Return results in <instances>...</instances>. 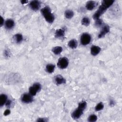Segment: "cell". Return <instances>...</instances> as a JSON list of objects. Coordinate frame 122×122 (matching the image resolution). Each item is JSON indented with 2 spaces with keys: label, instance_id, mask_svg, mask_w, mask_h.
Here are the masks:
<instances>
[{
  "label": "cell",
  "instance_id": "cell-1",
  "mask_svg": "<svg viewBox=\"0 0 122 122\" xmlns=\"http://www.w3.org/2000/svg\"><path fill=\"white\" fill-rule=\"evenodd\" d=\"M114 1L113 0H103L102 4L100 5L98 10L93 14V18L95 20L99 19L102 13H103L109 7H110L111 5H112Z\"/></svg>",
  "mask_w": 122,
  "mask_h": 122
},
{
  "label": "cell",
  "instance_id": "cell-2",
  "mask_svg": "<svg viewBox=\"0 0 122 122\" xmlns=\"http://www.w3.org/2000/svg\"><path fill=\"white\" fill-rule=\"evenodd\" d=\"M41 12L45 20L49 23H51L54 20V16L51 13V9L48 6H46L41 10Z\"/></svg>",
  "mask_w": 122,
  "mask_h": 122
},
{
  "label": "cell",
  "instance_id": "cell-3",
  "mask_svg": "<svg viewBox=\"0 0 122 122\" xmlns=\"http://www.w3.org/2000/svg\"><path fill=\"white\" fill-rule=\"evenodd\" d=\"M41 89V85L39 83L36 82L33 84L32 86H30L29 88V93L32 96H35L37 92L40 91Z\"/></svg>",
  "mask_w": 122,
  "mask_h": 122
},
{
  "label": "cell",
  "instance_id": "cell-4",
  "mask_svg": "<svg viewBox=\"0 0 122 122\" xmlns=\"http://www.w3.org/2000/svg\"><path fill=\"white\" fill-rule=\"evenodd\" d=\"M91 41V35L87 33H83L80 38L81 43L82 45H86L89 44Z\"/></svg>",
  "mask_w": 122,
  "mask_h": 122
},
{
  "label": "cell",
  "instance_id": "cell-5",
  "mask_svg": "<svg viewBox=\"0 0 122 122\" xmlns=\"http://www.w3.org/2000/svg\"><path fill=\"white\" fill-rule=\"evenodd\" d=\"M69 64V61L66 57L61 58L59 59L57 63L58 67L61 69H64L67 67Z\"/></svg>",
  "mask_w": 122,
  "mask_h": 122
},
{
  "label": "cell",
  "instance_id": "cell-6",
  "mask_svg": "<svg viewBox=\"0 0 122 122\" xmlns=\"http://www.w3.org/2000/svg\"><path fill=\"white\" fill-rule=\"evenodd\" d=\"M33 96L30 93H24L22 95L21 100L22 102L25 103H30L33 101Z\"/></svg>",
  "mask_w": 122,
  "mask_h": 122
},
{
  "label": "cell",
  "instance_id": "cell-7",
  "mask_svg": "<svg viewBox=\"0 0 122 122\" xmlns=\"http://www.w3.org/2000/svg\"><path fill=\"white\" fill-rule=\"evenodd\" d=\"M29 6L32 10L37 11L41 7V2L38 0H32L29 4Z\"/></svg>",
  "mask_w": 122,
  "mask_h": 122
},
{
  "label": "cell",
  "instance_id": "cell-8",
  "mask_svg": "<svg viewBox=\"0 0 122 122\" xmlns=\"http://www.w3.org/2000/svg\"><path fill=\"white\" fill-rule=\"evenodd\" d=\"M83 110L78 107L77 109L74 110V111H73V112L71 113L72 118H73L74 119H79L83 114Z\"/></svg>",
  "mask_w": 122,
  "mask_h": 122
},
{
  "label": "cell",
  "instance_id": "cell-9",
  "mask_svg": "<svg viewBox=\"0 0 122 122\" xmlns=\"http://www.w3.org/2000/svg\"><path fill=\"white\" fill-rule=\"evenodd\" d=\"M109 31H110L109 26L108 25H104L102 27L100 33L98 35V38H101L102 37H103L106 33L109 32Z\"/></svg>",
  "mask_w": 122,
  "mask_h": 122
},
{
  "label": "cell",
  "instance_id": "cell-10",
  "mask_svg": "<svg viewBox=\"0 0 122 122\" xmlns=\"http://www.w3.org/2000/svg\"><path fill=\"white\" fill-rule=\"evenodd\" d=\"M54 81L56 84L61 85L66 82L65 79L61 75H57L54 78Z\"/></svg>",
  "mask_w": 122,
  "mask_h": 122
},
{
  "label": "cell",
  "instance_id": "cell-11",
  "mask_svg": "<svg viewBox=\"0 0 122 122\" xmlns=\"http://www.w3.org/2000/svg\"><path fill=\"white\" fill-rule=\"evenodd\" d=\"M101 49L100 47L93 45L91 48V53L93 56H96L101 51Z\"/></svg>",
  "mask_w": 122,
  "mask_h": 122
},
{
  "label": "cell",
  "instance_id": "cell-12",
  "mask_svg": "<svg viewBox=\"0 0 122 122\" xmlns=\"http://www.w3.org/2000/svg\"><path fill=\"white\" fill-rule=\"evenodd\" d=\"M64 34H65V29L63 28H60L57 30L55 32V36L57 38L63 37L64 36Z\"/></svg>",
  "mask_w": 122,
  "mask_h": 122
},
{
  "label": "cell",
  "instance_id": "cell-13",
  "mask_svg": "<svg viewBox=\"0 0 122 122\" xmlns=\"http://www.w3.org/2000/svg\"><path fill=\"white\" fill-rule=\"evenodd\" d=\"M96 2L93 0H90L88 1L86 4V8L89 10H93L96 7Z\"/></svg>",
  "mask_w": 122,
  "mask_h": 122
},
{
  "label": "cell",
  "instance_id": "cell-14",
  "mask_svg": "<svg viewBox=\"0 0 122 122\" xmlns=\"http://www.w3.org/2000/svg\"><path fill=\"white\" fill-rule=\"evenodd\" d=\"M14 26V21L11 19H8L5 22V26L7 30L11 29Z\"/></svg>",
  "mask_w": 122,
  "mask_h": 122
},
{
  "label": "cell",
  "instance_id": "cell-15",
  "mask_svg": "<svg viewBox=\"0 0 122 122\" xmlns=\"http://www.w3.org/2000/svg\"><path fill=\"white\" fill-rule=\"evenodd\" d=\"M77 45H78L77 41L75 39H72V40H70L69 41L68 44V46L72 49H75L77 47Z\"/></svg>",
  "mask_w": 122,
  "mask_h": 122
},
{
  "label": "cell",
  "instance_id": "cell-16",
  "mask_svg": "<svg viewBox=\"0 0 122 122\" xmlns=\"http://www.w3.org/2000/svg\"><path fill=\"white\" fill-rule=\"evenodd\" d=\"M7 101V96L5 94H1L0 96V106L2 107L6 102Z\"/></svg>",
  "mask_w": 122,
  "mask_h": 122
},
{
  "label": "cell",
  "instance_id": "cell-17",
  "mask_svg": "<svg viewBox=\"0 0 122 122\" xmlns=\"http://www.w3.org/2000/svg\"><path fill=\"white\" fill-rule=\"evenodd\" d=\"M62 48L61 46H56L52 49V51L56 55L60 54L62 51Z\"/></svg>",
  "mask_w": 122,
  "mask_h": 122
},
{
  "label": "cell",
  "instance_id": "cell-18",
  "mask_svg": "<svg viewBox=\"0 0 122 122\" xmlns=\"http://www.w3.org/2000/svg\"><path fill=\"white\" fill-rule=\"evenodd\" d=\"M64 15L67 19H70L73 17V16L74 15V12L71 10H68L65 11Z\"/></svg>",
  "mask_w": 122,
  "mask_h": 122
},
{
  "label": "cell",
  "instance_id": "cell-19",
  "mask_svg": "<svg viewBox=\"0 0 122 122\" xmlns=\"http://www.w3.org/2000/svg\"><path fill=\"white\" fill-rule=\"evenodd\" d=\"M46 69L48 73H51L55 70V65L53 64H48L46 65Z\"/></svg>",
  "mask_w": 122,
  "mask_h": 122
},
{
  "label": "cell",
  "instance_id": "cell-20",
  "mask_svg": "<svg viewBox=\"0 0 122 122\" xmlns=\"http://www.w3.org/2000/svg\"><path fill=\"white\" fill-rule=\"evenodd\" d=\"M14 38L15 39V41H16V42L20 43V42L22 41V40H23V36H22V35L21 34L17 33V34H16L14 35Z\"/></svg>",
  "mask_w": 122,
  "mask_h": 122
},
{
  "label": "cell",
  "instance_id": "cell-21",
  "mask_svg": "<svg viewBox=\"0 0 122 122\" xmlns=\"http://www.w3.org/2000/svg\"><path fill=\"white\" fill-rule=\"evenodd\" d=\"M81 23L82 25L85 26H88L90 23V20L88 17H84L82 18L81 21Z\"/></svg>",
  "mask_w": 122,
  "mask_h": 122
},
{
  "label": "cell",
  "instance_id": "cell-22",
  "mask_svg": "<svg viewBox=\"0 0 122 122\" xmlns=\"http://www.w3.org/2000/svg\"><path fill=\"white\" fill-rule=\"evenodd\" d=\"M86 106H87L86 102L85 101H82L79 103L78 107L84 111L85 109Z\"/></svg>",
  "mask_w": 122,
  "mask_h": 122
},
{
  "label": "cell",
  "instance_id": "cell-23",
  "mask_svg": "<svg viewBox=\"0 0 122 122\" xmlns=\"http://www.w3.org/2000/svg\"><path fill=\"white\" fill-rule=\"evenodd\" d=\"M97 120V117L95 114H91L88 117V121L90 122H94L96 121Z\"/></svg>",
  "mask_w": 122,
  "mask_h": 122
},
{
  "label": "cell",
  "instance_id": "cell-24",
  "mask_svg": "<svg viewBox=\"0 0 122 122\" xmlns=\"http://www.w3.org/2000/svg\"><path fill=\"white\" fill-rule=\"evenodd\" d=\"M104 107V105L102 102H99L98 103L97 105L95 107V110L96 111H99L102 110Z\"/></svg>",
  "mask_w": 122,
  "mask_h": 122
},
{
  "label": "cell",
  "instance_id": "cell-25",
  "mask_svg": "<svg viewBox=\"0 0 122 122\" xmlns=\"http://www.w3.org/2000/svg\"><path fill=\"white\" fill-rule=\"evenodd\" d=\"M103 25V21L101 19H98L95 22V26L97 27H99Z\"/></svg>",
  "mask_w": 122,
  "mask_h": 122
},
{
  "label": "cell",
  "instance_id": "cell-26",
  "mask_svg": "<svg viewBox=\"0 0 122 122\" xmlns=\"http://www.w3.org/2000/svg\"><path fill=\"white\" fill-rule=\"evenodd\" d=\"M37 122H46L47 121V120L46 118H40L37 119Z\"/></svg>",
  "mask_w": 122,
  "mask_h": 122
},
{
  "label": "cell",
  "instance_id": "cell-27",
  "mask_svg": "<svg viewBox=\"0 0 122 122\" xmlns=\"http://www.w3.org/2000/svg\"><path fill=\"white\" fill-rule=\"evenodd\" d=\"M10 110L9 109H7L5 111L3 114L5 115V116H7V115H8L9 114H10Z\"/></svg>",
  "mask_w": 122,
  "mask_h": 122
},
{
  "label": "cell",
  "instance_id": "cell-28",
  "mask_svg": "<svg viewBox=\"0 0 122 122\" xmlns=\"http://www.w3.org/2000/svg\"><path fill=\"white\" fill-rule=\"evenodd\" d=\"M11 101L10 100H7V102H6V103H5L6 106H7V107L10 106V105H11Z\"/></svg>",
  "mask_w": 122,
  "mask_h": 122
},
{
  "label": "cell",
  "instance_id": "cell-29",
  "mask_svg": "<svg viewBox=\"0 0 122 122\" xmlns=\"http://www.w3.org/2000/svg\"><path fill=\"white\" fill-rule=\"evenodd\" d=\"M3 24H4V19H3V18L1 16V17H0V27H1V26L3 25Z\"/></svg>",
  "mask_w": 122,
  "mask_h": 122
},
{
  "label": "cell",
  "instance_id": "cell-30",
  "mask_svg": "<svg viewBox=\"0 0 122 122\" xmlns=\"http://www.w3.org/2000/svg\"><path fill=\"white\" fill-rule=\"evenodd\" d=\"M9 52L7 51H5V52H4V55L6 57H8L9 56Z\"/></svg>",
  "mask_w": 122,
  "mask_h": 122
},
{
  "label": "cell",
  "instance_id": "cell-31",
  "mask_svg": "<svg viewBox=\"0 0 122 122\" xmlns=\"http://www.w3.org/2000/svg\"><path fill=\"white\" fill-rule=\"evenodd\" d=\"M20 2H21V4H25L28 2V1L27 0H21Z\"/></svg>",
  "mask_w": 122,
  "mask_h": 122
},
{
  "label": "cell",
  "instance_id": "cell-32",
  "mask_svg": "<svg viewBox=\"0 0 122 122\" xmlns=\"http://www.w3.org/2000/svg\"><path fill=\"white\" fill-rule=\"evenodd\" d=\"M110 105H111V106H113V105L114 104V102H113V101L111 100V101H110Z\"/></svg>",
  "mask_w": 122,
  "mask_h": 122
}]
</instances>
